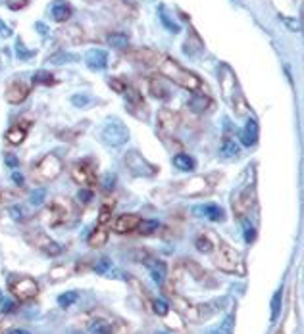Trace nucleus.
Here are the masks:
<instances>
[{
    "label": "nucleus",
    "mask_w": 304,
    "mask_h": 334,
    "mask_svg": "<svg viewBox=\"0 0 304 334\" xmlns=\"http://www.w3.org/2000/svg\"><path fill=\"white\" fill-rule=\"evenodd\" d=\"M158 69H160L162 75H166L170 81H174L176 85L187 89V91H192V93L198 91L200 85H202L200 79H198L194 73L183 69V67L177 64L176 60H172V58H162L160 64H158Z\"/></svg>",
    "instance_id": "f257e3e1"
},
{
    "label": "nucleus",
    "mask_w": 304,
    "mask_h": 334,
    "mask_svg": "<svg viewBox=\"0 0 304 334\" xmlns=\"http://www.w3.org/2000/svg\"><path fill=\"white\" fill-rule=\"evenodd\" d=\"M98 141L108 146V148H120L129 141V129L127 125L118 119V117H110L102 123V127L98 131Z\"/></svg>",
    "instance_id": "f03ea898"
},
{
    "label": "nucleus",
    "mask_w": 304,
    "mask_h": 334,
    "mask_svg": "<svg viewBox=\"0 0 304 334\" xmlns=\"http://www.w3.org/2000/svg\"><path fill=\"white\" fill-rule=\"evenodd\" d=\"M62 169H64L62 159L58 158L56 154H47L45 158L35 165L33 179L39 181V183H50V181H54L56 177L62 173Z\"/></svg>",
    "instance_id": "7ed1b4c3"
},
{
    "label": "nucleus",
    "mask_w": 304,
    "mask_h": 334,
    "mask_svg": "<svg viewBox=\"0 0 304 334\" xmlns=\"http://www.w3.org/2000/svg\"><path fill=\"white\" fill-rule=\"evenodd\" d=\"M71 179L81 187H95L96 185V163L95 159L85 158L73 163L71 167Z\"/></svg>",
    "instance_id": "20e7f679"
},
{
    "label": "nucleus",
    "mask_w": 304,
    "mask_h": 334,
    "mask_svg": "<svg viewBox=\"0 0 304 334\" xmlns=\"http://www.w3.org/2000/svg\"><path fill=\"white\" fill-rule=\"evenodd\" d=\"M123 161H125L127 171L133 177H152V175H156V171H158V169H156L152 163H148L137 150L127 152Z\"/></svg>",
    "instance_id": "39448f33"
},
{
    "label": "nucleus",
    "mask_w": 304,
    "mask_h": 334,
    "mask_svg": "<svg viewBox=\"0 0 304 334\" xmlns=\"http://www.w3.org/2000/svg\"><path fill=\"white\" fill-rule=\"evenodd\" d=\"M10 290H12V294L16 296L17 300L27 302V300H33L37 296L39 285L33 281L31 277H12L10 279Z\"/></svg>",
    "instance_id": "423d86ee"
},
{
    "label": "nucleus",
    "mask_w": 304,
    "mask_h": 334,
    "mask_svg": "<svg viewBox=\"0 0 304 334\" xmlns=\"http://www.w3.org/2000/svg\"><path fill=\"white\" fill-rule=\"evenodd\" d=\"M252 204H254V187L252 185L244 187L243 191H239L233 196V209H235L237 215L246 213L252 207Z\"/></svg>",
    "instance_id": "0eeeda50"
},
{
    "label": "nucleus",
    "mask_w": 304,
    "mask_h": 334,
    "mask_svg": "<svg viewBox=\"0 0 304 334\" xmlns=\"http://www.w3.org/2000/svg\"><path fill=\"white\" fill-rule=\"evenodd\" d=\"M27 96H29V85H27L25 81L16 79L8 85L4 98H6L8 104H21Z\"/></svg>",
    "instance_id": "6e6552de"
},
{
    "label": "nucleus",
    "mask_w": 304,
    "mask_h": 334,
    "mask_svg": "<svg viewBox=\"0 0 304 334\" xmlns=\"http://www.w3.org/2000/svg\"><path fill=\"white\" fill-rule=\"evenodd\" d=\"M156 121H158V129H160L162 135H172L179 127V115H177L176 111L168 110V108H162L158 111Z\"/></svg>",
    "instance_id": "1a4fd4ad"
},
{
    "label": "nucleus",
    "mask_w": 304,
    "mask_h": 334,
    "mask_svg": "<svg viewBox=\"0 0 304 334\" xmlns=\"http://www.w3.org/2000/svg\"><path fill=\"white\" fill-rule=\"evenodd\" d=\"M139 223H141V217H139V215H135V213H123V215H120V217L114 221V231H116L118 235L133 233V231H137Z\"/></svg>",
    "instance_id": "9d476101"
},
{
    "label": "nucleus",
    "mask_w": 304,
    "mask_h": 334,
    "mask_svg": "<svg viewBox=\"0 0 304 334\" xmlns=\"http://www.w3.org/2000/svg\"><path fill=\"white\" fill-rule=\"evenodd\" d=\"M33 244H35L41 252H45L47 255H60L62 254V246H60L58 242H54L50 237L43 235V233H37V235L33 237Z\"/></svg>",
    "instance_id": "9b49d317"
},
{
    "label": "nucleus",
    "mask_w": 304,
    "mask_h": 334,
    "mask_svg": "<svg viewBox=\"0 0 304 334\" xmlns=\"http://www.w3.org/2000/svg\"><path fill=\"white\" fill-rule=\"evenodd\" d=\"M85 64L89 65L91 69H104L106 65H108V52L106 50H102V48H91V50H87V54H85Z\"/></svg>",
    "instance_id": "f8f14e48"
},
{
    "label": "nucleus",
    "mask_w": 304,
    "mask_h": 334,
    "mask_svg": "<svg viewBox=\"0 0 304 334\" xmlns=\"http://www.w3.org/2000/svg\"><path fill=\"white\" fill-rule=\"evenodd\" d=\"M73 14V8H71V4L69 2H65V0H54L52 2V6H50V16L54 21H58V23H65L69 17Z\"/></svg>",
    "instance_id": "ddd939ff"
},
{
    "label": "nucleus",
    "mask_w": 304,
    "mask_h": 334,
    "mask_svg": "<svg viewBox=\"0 0 304 334\" xmlns=\"http://www.w3.org/2000/svg\"><path fill=\"white\" fill-rule=\"evenodd\" d=\"M192 211L196 215H202L210 221H224L225 219V211L218 204H204V206H194Z\"/></svg>",
    "instance_id": "4468645a"
},
{
    "label": "nucleus",
    "mask_w": 304,
    "mask_h": 334,
    "mask_svg": "<svg viewBox=\"0 0 304 334\" xmlns=\"http://www.w3.org/2000/svg\"><path fill=\"white\" fill-rule=\"evenodd\" d=\"M220 267L225 271H235L237 267V263H239V254L235 252V250H231L229 246H225L222 244V248H220Z\"/></svg>",
    "instance_id": "2eb2a0df"
},
{
    "label": "nucleus",
    "mask_w": 304,
    "mask_h": 334,
    "mask_svg": "<svg viewBox=\"0 0 304 334\" xmlns=\"http://www.w3.org/2000/svg\"><path fill=\"white\" fill-rule=\"evenodd\" d=\"M131 58L137 60V62H143V64H146V65H158L164 56H160V54L154 52V50L141 48V50H133V52H131Z\"/></svg>",
    "instance_id": "dca6fc26"
},
{
    "label": "nucleus",
    "mask_w": 304,
    "mask_h": 334,
    "mask_svg": "<svg viewBox=\"0 0 304 334\" xmlns=\"http://www.w3.org/2000/svg\"><path fill=\"white\" fill-rule=\"evenodd\" d=\"M241 143L244 146H254L258 143V123L256 119H248L244 129L241 131Z\"/></svg>",
    "instance_id": "f3484780"
},
{
    "label": "nucleus",
    "mask_w": 304,
    "mask_h": 334,
    "mask_svg": "<svg viewBox=\"0 0 304 334\" xmlns=\"http://www.w3.org/2000/svg\"><path fill=\"white\" fill-rule=\"evenodd\" d=\"M48 213H50V225H62V223L67 221V213L69 209L67 206H64L62 202H54L52 206L48 207Z\"/></svg>",
    "instance_id": "a211bd4d"
},
{
    "label": "nucleus",
    "mask_w": 304,
    "mask_h": 334,
    "mask_svg": "<svg viewBox=\"0 0 304 334\" xmlns=\"http://www.w3.org/2000/svg\"><path fill=\"white\" fill-rule=\"evenodd\" d=\"M206 191H208V185H206V179H204V177L192 179L189 183H185L183 187H179V192H181V194H189V196L202 194V192H206Z\"/></svg>",
    "instance_id": "6ab92c4d"
},
{
    "label": "nucleus",
    "mask_w": 304,
    "mask_h": 334,
    "mask_svg": "<svg viewBox=\"0 0 304 334\" xmlns=\"http://www.w3.org/2000/svg\"><path fill=\"white\" fill-rule=\"evenodd\" d=\"M6 143L12 144V146H19V144L25 141V137H27V127L25 125H19V123H16V125H12V127L6 131Z\"/></svg>",
    "instance_id": "aec40b11"
},
{
    "label": "nucleus",
    "mask_w": 304,
    "mask_h": 334,
    "mask_svg": "<svg viewBox=\"0 0 304 334\" xmlns=\"http://www.w3.org/2000/svg\"><path fill=\"white\" fill-rule=\"evenodd\" d=\"M123 95H125V100H127V108L133 111V113H137V110H143L144 108L143 95H141L135 87H127Z\"/></svg>",
    "instance_id": "412c9836"
},
{
    "label": "nucleus",
    "mask_w": 304,
    "mask_h": 334,
    "mask_svg": "<svg viewBox=\"0 0 304 334\" xmlns=\"http://www.w3.org/2000/svg\"><path fill=\"white\" fill-rule=\"evenodd\" d=\"M108 237H110V231L106 229V225H98L95 231L89 235V246L93 248H100L108 242Z\"/></svg>",
    "instance_id": "4be33fe9"
},
{
    "label": "nucleus",
    "mask_w": 304,
    "mask_h": 334,
    "mask_svg": "<svg viewBox=\"0 0 304 334\" xmlns=\"http://www.w3.org/2000/svg\"><path fill=\"white\" fill-rule=\"evenodd\" d=\"M144 263H146V267L150 271L152 281L160 285L162 281H164V277H166V265H164V261H158V259L150 257V259H144Z\"/></svg>",
    "instance_id": "5701e85b"
},
{
    "label": "nucleus",
    "mask_w": 304,
    "mask_h": 334,
    "mask_svg": "<svg viewBox=\"0 0 304 334\" xmlns=\"http://www.w3.org/2000/svg\"><path fill=\"white\" fill-rule=\"evenodd\" d=\"M239 154H241L239 144L235 143L233 139H224V143L220 146V156L224 159H235L239 158Z\"/></svg>",
    "instance_id": "b1692460"
},
{
    "label": "nucleus",
    "mask_w": 304,
    "mask_h": 334,
    "mask_svg": "<svg viewBox=\"0 0 304 334\" xmlns=\"http://www.w3.org/2000/svg\"><path fill=\"white\" fill-rule=\"evenodd\" d=\"M210 104H212V102H210L208 96L198 95V93H194V95H192V98L189 100V108H191L192 111H196V113H202V111H206V110H208Z\"/></svg>",
    "instance_id": "393cba45"
},
{
    "label": "nucleus",
    "mask_w": 304,
    "mask_h": 334,
    "mask_svg": "<svg viewBox=\"0 0 304 334\" xmlns=\"http://www.w3.org/2000/svg\"><path fill=\"white\" fill-rule=\"evenodd\" d=\"M174 165L179 171H192L196 167V161L189 154H176L174 156Z\"/></svg>",
    "instance_id": "a878e982"
},
{
    "label": "nucleus",
    "mask_w": 304,
    "mask_h": 334,
    "mask_svg": "<svg viewBox=\"0 0 304 334\" xmlns=\"http://www.w3.org/2000/svg\"><path fill=\"white\" fill-rule=\"evenodd\" d=\"M235 331V315H227V317L214 329H210L208 334H233Z\"/></svg>",
    "instance_id": "bb28decb"
},
{
    "label": "nucleus",
    "mask_w": 304,
    "mask_h": 334,
    "mask_svg": "<svg viewBox=\"0 0 304 334\" xmlns=\"http://www.w3.org/2000/svg\"><path fill=\"white\" fill-rule=\"evenodd\" d=\"M91 333L93 334H114V325L110 321H104V319H95L91 323Z\"/></svg>",
    "instance_id": "cd10ccee"
},
{
    "label": "nucleus",
    "mask_w": 304,
    "mask_h": 334,
    "mask_svg": "<svg viewBox=\"0 0 304 334\" xmlns=\"http://www.w3.org/2000/svg\"><path fill=\"white\" fill-rule=\"evenodd\" d=\"M148 85H150V95L154 96V98H160V100H166L168 96H170V93H168V89L162 85L160 79H150L148 81Z\"/></svg>",
    "instance_id": "c85d7f7f"
},
{
    "label": "nucleus",
    "mask_w": 304,
    "mask_h": 334,
    "mask_svg": "<svg viewBox=\"0 0 304 334\" xmlns=\"http://www.w3.org/2000/svg\"><path fill=\"white\" fill-rule=\"evenodd\" d=\"M158 227H160V223L156 221V219H141L137 231H139L141 235H144V237H148V235H154V233L158 231Z\"/></svg>",
    "instance_id": "c756f323"
},
{
    "label": "nucleus",
    "mask_w": 304,
    "mask_h": 334,
    "mask_svg": "<svg viewBox=\"0 0 304 334\" xmlns=\"http://www.w3.org/2000/svg\"><path fill=\"white\" fill-rule=\"evenodd\" d=\"M281 300H283V290L279 288L272 298V315H270V323H275L279 317V311H281Z\"/></svg>",
    "instance_id": "7c9ffc66"
},
{
    "label": "nucleus",
    "mask_w": 304,
    "mask_h": 334,
    "mask_svg": "<svg viewBox=\"0 0 304 334\" xmlns=\"http://www.w3.org/2000/svg\"><path fill=\"white\" fill-rule=\"evenodd\" d=\"M108 43L114 48H127L129 39L127 35H123V33H112V35H108Z\"/></svg>",
    "instance_id": "2f4dec72"
},
{
    "label": "nucleus",
    "mask_w": 304,
    "mask_h": 334,
    "mask_svg": "<svg viewBox=\"0 0 304 334\" xmlns=\"http://www.w3.org/2000/svg\"><path fill=\"white\" fill-rule=\"evenodd\" d=\"M33 83H35V85H54L56 81H54V77H52L50 71L41 69V71H37V73L33 75Z\"/></svg>",
    "instance_id": "473e14b6"
},
{
    "label": "nucleus",
    "mask_w": 304,
    "mask_h": 334,
    "mask_svg": "<svg viewBox=\"0 0 304 334\" xmlns=\"http://www.w3.org/2000/svg\"><path fill=\"white\" fill-rule=\"evenodd\" d=\"M77 298H79V294L73 292V290H69V292L58 296V305H60V307H69V305H73V303L77 302Z\"/></svg>",
    "instance_id": "72a5a7b5"
},
{
    "label": "nucleus",
    "mask_w": 304,
    "mask_h": 334,
    "mask_svg": "<svg viewBox=\"0 0 304 334\" xmlns=\"http://www.w3.org/2000/svg\"><path fill=\"white\" fill-rule=\"evenodd\" d=\"M79 58L75 56V54H67V52H60V54H54L52 58H50V62L56 65L60 64H67V62H77Z\"/></svg>",
    "instance_id": "f704fd0d"
},
{
    "label": "nucleus",
    "mask_w": 304,
    "mask_h": 334,
    "mask_svg": "<svg viewBox=\"0 0 304 334\" xmlns=\"http://www.w3.org/2000/svg\"><path fill=\"white\" fill-rule=\"evenodd\" d=\"M62 37H65L71 43H79L81 39H83V33H81L79 27H67V29L62 31Z\"/></svg>",
    "instance_id": "c9c22d12"
},
{
    "label": "nucleus",
    "mask_w": 304,
    "mask_h": 334,
    "mask_svg": "<svg viewBox=\"0 0 304 334\" xmlns=\"http://www.w3.org/2000/svg\"><path fill=\"white\" fill-rule=\"evenodd\" d=\"M93 102V98L89 95H73L71 96V104L75 108H89V104Z\"/></svg>",
    "instance_id": "e433bc0d"
},
{
    "label": "nucleus",
    "mask_w": 304,
    "mask_h": 334,
    "mask_svg": "<svg viewBox=\"0 0 304 334\" xmlns=\"http://www.w3.org/2000/svg\"><path fill=\"white\" fill-rule=\"evenodd\" d=\"M110 219H112V206L104 204L98 211V225H108Z\"/></svg>",
    "instance_id": "4c0bfd02"
},
{
    "label": "nucleus",
    "mask_w": 304,
    "mask_h": 334,
    "mask_svg": "<svg viewBox=\"0 0 304 334\" xmlns=\"http://www.w3.org/2000/svg\"><path fill=\"white\" fill-rule=\"evenodd\" d=\"M194 244H196V250H198V252H204V254H208V252L214 250V244H212L206 237H198Z\"/></svg>",
    "instance_id": "58836bf2"
},
{
    "label": "nucleus",
    "mask_w": 304,
    "mask_h": 334,
    "mask_svg": "<svg viewBox=\"0 0 304 334\" xmlns=\"http://www.w3.org/2000/svg\"><path fill=\"white\" fill-rule=\"evenodd\" d=\"M152 309H154V313H156V315L166 317V315H168V311H170V305L164 302V300H154V302H152Z\"/></svg>",
    "instance_id": "ea45409f"
},
{
    "label": "nucleus",
    "mask_w": 304,
    "mask_h": 334,
    "mask_svg": "<svg viewBox=\"0 0 304 334\" xmlns=\"http://www.w3.org/2000/svg\"><path fill=\"white\" fill-rule=\"evenodd\" d=\"M77 200H79L83 206L91 204V200H93V191H91V189H87V187H83V189L77 192Z\"/></svg>",
    "instance_id": "a19ab883"
},
{
    "label": "nucleus",
    "mask_w": 304,
    "mask_h": 334,
    "mask_svg": "<svg viewBox=\"0 0 304 334\" xmlns=\"http://www.w3.org/2000/svg\"><path fill=\"white\" fill-rule=\"evenodd\" d=\"M45 196H47V191L45 189H37V191L31 192V204L33 206H41L45 202Z\"/></svg>",
    "instance_id": "79ce46f5"
},
{
    "label": "nucleus",
    "mask_w": 304,
    "mask_h": 334,
    "mask_svg": "<svg viewBox=\"0 0 304 334\" xmlns=\"http://www.w3.org/2000/svg\"><path fill=\"white\" fill-rule=\"evenodd\" d=\"M16 52H17V56H19V60H29V58L33 56V50H27V48L23 47V43H21V41H17Z\"/></svg>",
    "instance_id": "37998d69"
},
{
    "label": "nucleus",
    "mask_w": 304,
    "mask_h": 334,
    "mask_svg": "<svg viewBox=\"0 0 304 334\" xmlns=\"http://www.w3.org/2000/svg\"><path fill=\"white\" fill-rule=\"evenodd\" d=\"M160 19L164 21V25L168 27V31H172V33H177V31H179V27H177L176 23H174L172 19H168L166 12H164V6H160Z\"/></svg>",
    "instance_id": "c03bdc74"
},
{
    "label": "nucleus",
    "mask_w": 304,
    "mask_h": 334,
    "mask_svg": "<svg viewBox=\"0 0 304 334\" xmlns=\"http://www.w3.org/2000/svg\"><path fill=\"white\" fill-rule=\"evenodd\" d=\"M114 185H116V175H112V173H106L104 179H102V189H104L106 192H110L114 189Z\"/></svg>",
    "instance_id": "a18cd8bd"
},
{
    "label": "nucleus",
    "mask_w": 304,
    "mask_h": 334,
    "mask_svg": "<svg viewBox=\"0 0 304 334\" xmlns=\"http://www.w3.org/2000/svg\"><path fill=\"white\" fill-rule=\"evenodd\" d=\"M254 239H256V231H254V227H252L248 221H244V240H246V242H252Z\"/></svg>",
    "instance_id": "49530a36"
},
{
    "label": "nucleus",
    "mask_w": 304,
    "mask_h": 334,
    "mask_svg": "<svg viewBox=\"0 0 304 334\" xmlns=\"http://www.w3.org/2000/svg\"><path fill=\"white\" fill-rule=\"evenodd\" d=\"M108 83H110V87H112L114 91H116V93H120V95H123V93H125V89H127V85H125L123 81H120V79H110Z\"/></svg>",
    "instance_id": "de8ad7c7"
},
{
    "label": "nucleus",
    "mask_w": 304,
    "mask_h": 334,
    "mask_svg": "<svg viewBox=\"0 0 304 334\" xmlns=\"http://www.w3.org/2000/svg\"><path fill=\"white\" fill-rule=\"evenodd\" d=\"M4 161H6V165L12 167V169H16L17 165H19V159H17L12 152H6V154H4Z\"/></svg>",
    "instance_id": "09e8293b"
},
{
    "label": "nucleus",
    "mask_w": 304,
    "mask_h": 334,
    "mask_svg": "<svg viewBox=\"0 0 304 334\" xmlns=\"http://www.w3.org/2000/svg\"><path fill=\"white\" fill-rule=\"evenodd\" d=\"M281 19H283V23L291 31H301V21L299 19H291V17H281Z\"/></svg>",
    "instance_id": "8fccbe9b"
},
{
    "label": "nucleus",
    "mask_w": 304,
    "mask_h": 334,
    "mask_svg": "<svg viewBox=\"0 0 304 334\" xmlns=\"http://www.w3.org/2000/svg\"><path fill=\"white\" fill-rule=\"evenodd\" d=\"M6 6L10 10H21L27 6V0H6Z\"/></svg>",
    "instance_id": "3c124183"
},
{
    "label": "nucleus",
    "mask_w": 304,
    "mask_h": 334,
    "mask_svg": "<svg viewBox=\"0 0 304 334\" xmlns=\"http://www.w3.org/2000/svg\"><path fill=\"white\" fill-rule=\"evenodd\" d=\"M0 37H4V39H8V37H12V29L0 19Z\"/></svg>",
    "instance_id": "603ef678"
},
{
    "label": "nucleus",
    "mask_w": 304,
    "mask_h": 334,
    "mask_svg": "<svg viewBox=\"0 0 304 334\" xmlns=\"http://www.w3.org/2000/svg\"><path fill=\"white\" fill-rule=\"evenodd\" d=\"M12 179H14V183H16L17 187H23V181H25V179H23V175H21L19 171L14 169V171H12Z\"/></svg>",
    "instance_id": "864d4df0"
},
{
    "label": "nucleus",
    "mask_w": 304,
    "mask_h": 334,
    "mask_svg": "<svg viewBox=\"0 0 304 334\" xmlns=\"http://www.w3.org/2000/svg\"><path fill=\"white\" fill-rule=\"evenodd\" d=\"M10 213H12V217H14V219H21V209H19V207H12V209H10Z\"/></svg>",
    "instance_id": "5fc2aeb1"
},
{
    "label": "nucleus",
    "mask_w": 304,
    "mask_h": 334,
    "mask_svg": "<svg viewBox=\"0 0 304 334\" xmlns=\"http://www.w3.org/2000/svg\"><path fill=\"white\" fill-rule=\"evenodd\" d=\"M37 31L41 33V35H47V25L45 23H37Z\"/></svg>",
    "instance_id": "6e6d98bb"
},
{
    "label": "nucleus",
    "mask_w": 304,
    "mask_h": 334,
    "mask_svg": "<svg viewBox=\"0 0 304 334\" xmlns=\"http://www.w3.org/2000/svg\"><path fill=\"white\" fill-rule=\"evenodd\" d=\"M10 334H29L27 331H21V329H14V331H10Z\"/></svg>",
    "instance_id": "4d7b16f0"
},
{
    "label": "nucleus",
    "mask_w": 304,
    "mask_h": 334,
    "mask_svg": "<svg viewBox=\"0 0 304 334\" xmlns=\"http://www.w3.org/2000/svg\"><path fill=\"white\" fill-rule=\"evenodd\" d=\"M156 334H166V333H156Z\"/></svg>",
    "instance_id": "13d9d810"
},
{
    "label": "nucleus",
    "mask_w": 304,
    "mask_h": 334,
    "mask_svg": "<svg viewBox=\"0 0 304 334\" xmlns=\"http://www.w3.org/2000/svg\"><path fill=\"white\" fill-rule=\"evenodd\" d=\"M0 334H2V329H0Z\"/></svg>",
    "instance_id": "bf43d9fd"
}]
</instances>
